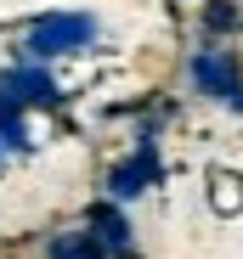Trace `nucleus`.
<instances>
[{
    "mask_svg": "<svg viewBox=\"0 0 243 259\" xmlns=\"http://www.w3.org/2000/svg\"><path fill=\"white\" fill-rule=\"evenodd\" d=\"M96 34L91 17H74V12H57V17H40L28 28V51L40 57H57V51H74V46H85V39Z\"/></svg>",
    "mask_w": 243,
    "mask_h": 259,
    "instance_id": "1",
    "label": "nucleus"
},
{
    "mask_svg": "<svg viewBox=\"0 0 243 259\" xmlns=\"http://www.w3.org/2000/svg\"><path fill=\"white\" fill-rule=\"evenodd\" d=\"M192 79L204 84L210 96H232V102H243V84H237L232 62H221V57H198V62H192Z\"/></svg>",
    "mask_w": 243,
    "mask_h": 259,
    "instance_id": "3",
    "label": "nucleus"
},
{
    "mask_svg": "<svg viewBox=\"0 0 243 259\" xmlns=\"http://www.w3.org/2000/svg\"><path fill=\"white\" fill-rule=\"evenodd\" d=\"M51 259H108V248H102L96 231H68V237L51 242Z\"/></svg>",
    "mask_w": 243,
    "mask_h": 259,
    "instance_id": "4",
    "label": "nucleus"
},
{
    "mask_svg": "<svg viewBox=\"0 0 243 259\" xmlns=\"http://www.w3.org/2000/svg\"><path fill=\"white\" fill-rule=\"evenodd\" d=\"M0 96H6L12 107H23V102H51V79L40 73V68H17V73L0 79Z\"/></svg>",
    "mask_w": 243,
    "mask_h": 259,
    "instance_id": "2",
    "label": "nucleus"
},
{
    "mask_svg": "<svg viewBox=\"0 0 243 259\" xmlns=\"http://www.w3.org/2000/svg\"><path fill=\"white\" fill-rule=\"evenodd\" d=\"M147 175H153V152H142V158H130L125 169H113V197H136Z\"/></svg>",
    "mask_w": 243,
    "mask_h": 259,
    "instance_id": "5",
    "label": "nucleus"
},
{
    "mask_svg": "<svg viewBox=\"0 0 243 259\" xmlns=\"http://www.w3.org/2000/svg\"><path fill=\"white\" fill-rule=\"evenodd\" d=\"M204 28H215V34L237 28V6H232V0H215V6H210V17H204Z\"/></svg>",
    "mask_w": 243,
    "mask_h": 259,
    "instance_id": "7",
    "label": "nucleus"
},
{
    "mask_svg": "<svg viewBox=\"0 0 243 259\" xmlns=\"http://www.w3.org/2000/svg\"><path fill=\"white\" fill-rule=\"evenodd\" d=\"M91 220H96V231H102V242H108V248H125V242H130V231H125V220H119L113 208H96Z\"/></svg>",
    "mask_w": 243,
    "mask_h": 259,
    "instance_id": "6",
    "label": "nucleus"
}]
</instances>
